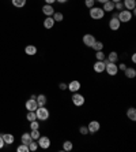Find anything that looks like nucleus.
I'll list each match as a JSON object with an SVG mask.
<instances>
[{
    "label": "nucleus",
    "instance_id": "42",
    "mask_svg": "<svg viewBox=\"0 0 136 152\" xmlns=\"http://www.w3.org/2000/svg\"><path fill=\"white\" fill-rule=\"evenodd\" d=\"M57 3H60V4H64V3H67V1H68V0H56Z\"/></svg>",
    "mask_w": 136,
    "mask_h": 152
},
{
    "label": "nucleus",
    "instance_id": "24",
    "mask_svg": "<svg viewBox=\"0 0 136 152\" xmlns=\"http://www.w3.org/2000/svg\"><path fill=\"white\" fill-rule=\"evenodd\" d=\"M52 18L55 19V22H63L64 21V14L60 11H55L52 15Z\"/></svg>",
    "mask_w": 136,
    "mask_h": 152
},
{
    "label": "nucleus",
    "instance_id": "21",
    "mask_svg": "<svg viewBox=\"0 0 136 152\" xmlns=\"http://www.w3.org/2000/svg\"><path fill=\"white\" fill-rule=\"evenodd\" d=\"M106 59H108L109 62H112V63H117V60H119V53L116 52V51H112V52H109Z\"/></svg>",
    "mask_w": 136,
    "mask_h": 152
},
{
    "label": "nucleus",
    "instance_id": "34",
    "mask_svg": "<svg viewBox=\"0 0 136 152\" xmlns=\"http://www.w3.org/2000/svg\"><path fill=\"white\" fill-rule=\"evenodd\" d=\"M84 6L87 8H91L95 6V0H84Z\"/></svg>",
    "mask_w": 136,
    "mask_h": 152
},
{
    "label": "nucleus",
    "instance_id": "10",
    "mask_svg": "<svg viewBox=\"0 0 136 152\" xmlns=\"http://www.w3.org/2000/svg\"><path fill=\"white\" fill-rule=\"evenodd\" d=\"M95 37L93 34H91V33H87V34H84L83 36V39H82V41H83V44L86 47H89V48H91V45H93V44H94L95 42Z\"/></svg>",
    "mask_w": 136,
    "mask_h": 152
},
{
    "label": "nucleus",
    "instance_id": "36",
    "mask_svg": "<svg viewBox=\"0 0 136 152\" xmlns=\"http://www.w3.org/2000/svg\"><path fill=\"white\" fill-rule=\"evenodd\" d=\"M79 133H80V134H83V136L89 134V129H87V126H80V127H79Z\"/></svg>",
    "mask_w": 136,
    "mask_h": 152
},
{
    "label": "nucleus",
    "instance_id": "40",
    "mask_svg": "<svg viewBox=\"0 0 136 152\" xmlns=\"http://www.w3.org/2000/svg\"><path fill=\"white\" fill-rule=\"evenodd\" d=\"M45 3L46 4H52V6H53V4L56 3V0H45Z\"/></svg>",
    "mask_w": 136,
    "mask_h": 152
},
{
    "label": "nucleus",
    "instance_id": "3",
    "mask_svg": "<svg viewBox=\"0 0 136 152\" xmlns=\"http://www.w3.org/2000/svg\"><path fill=\"white\" fill-rule=\"evenodd\" d=\"M105 71L108 73V75H110V77H114V75L119 74V66H117V63H112V62H109L108 59H106V66H105Z\"/></svg>",
    "mask_w": 136,
    "mask_h": 152
},
{
    "label": "nucleus",
    "instance_id": "9",
    "mask_svg": "<svg viewBox=\"0 0 136 152\" xmlns=\"http://www.w3.org/2000/svg\"><path fill=\"white\" fill-rule=\"evenodd\" d=\"M80 86H82V84H80L78 80H73V81H71L70 84H67V91H70V92H72V93L79 92Z\"/></svg>",
    "mask_w": 136,
    "mask_h": 152
},
{
    "label": "nucleus",
    "instance_id": "22",
    "mask_svg": "<svg viewBox=\"0 0 136 152\" xmlns=\"http://www.w3.org/2000/svg\"><path fill=\"white\" fill-rule=\"evenodd\" d=\"M35 100H37V104H38V107L45 106L46 102H48V99H46L45 95H38L37 97H35Z\"/></svg>",
    "mask_w": 136,
    "mask_h": 152
},
{
    "label": "nucleus",
    "instance_id": "2",
    "mask_svg": "<svg viewBox=\"0 0 136 152\" xmlns=\"http://www.w3.org/2000/svg\"><path fill=\"white\" fill-rule=\"evenodd\" d=\"M35 115H37V119L38 121H48L49 117H50V113H49V110L45 106H42L35 110Z\"/></svg>",
    "mask_w": 136,
    "mask_h": 152
},
{
    "label": "nucleus",
    "instance_id": "19",
    "mask_svg": "<svg viewBox=\"0 0 136 152\" xmlns=\"http://www.w3.org/2000/svg\"><path fill=\"white\" fill-rule=\"evenodd\" d=\"M21 141H22V144H24V145H27V147H29V144L33 141V138H32V136H30V133H23V134H22V137H21Z\"/></svg>",
    "mask_w": 136,
    "mask_h": 152
},
{
    "label": "nucleus",
    "instance_id": "38",
    "mask_svg": "<svg viewBox=\"0 0 136 152\" xmlns=\"http://www.w3.org/2000/svg\"><path fill=\"white\" fill-rule=\"evenodd\" d=\"M59 88L61 89V91H67V84H64V82H60V84H59Z\"/></svg>",
    "mask_w": 136,
    "mask_h": 152
},
{
    "label": "nucleus",
    "instance_id": "12",
    "mask_svg": "<svg viewBox=\"0 0 136 152\" xmlns=\"http://www.w3.org/2000/svg\"><path fill=\"white\" fill-rule=\"evenodd\" d=\"M120 28H121V22H120L117 18H110V21H109V29L113 30V32H117Z\"/></svg>",
    "mask_w": 136,
    "mask_h": 152
},
{
    "label": "nucleus",
    "instance_id": "11",
    "mask_svg": "<svg viewBox=\"0 0 136 152\" xmlns=\"http://www.w3.org/2000/svg\"><path fill=\"white\" fill-rule=\"evenodd\" d=\"M26 110L27 111H35L37 108H38V104H37V100H35V97H30V99L26 102Z\"/></svg>",
    "mask_w": 136,
    "mask_h": 152
},
{
    "label": "nucleus",
    "instance_id": "28",
    "mask_svg": "<svg viewBox=\"0 0 136 152\" xmlns=\"http://www.w3.org/2000/svg\"><path fill=\"white\" fill-rule=\"evenodd\" d=\"M26 119L29 122H32V121H35L37 119V115H35V111H29L27 115H26Z\"/></svg>",
    "mask_w": 136,
    "mask_h": 152
},
{
    "label": "nucleus",
    "instance_id": "33",
    "mask_svg": "<svg viewBox=\"0 0 136 152\" xmlns=\"http://www.w3.org/2000/svg\"><path fill=\"white\" fill-rule=\"evenodd\" d=\"M17 151L18 152H30V151H29V147H27V145H24V144L19 145V147L17 148Z\"/></svg>",
    "mask_w": 136,
    "mask_h": 152
},
{
    "label": "nucleus",
    "instance_id": "35",
    "mask_svg": "<svg viewBox=\"0 0 136 152\" xmlns=\"http://www.w3.org/2000/svg\"><path fill=\"white\" fill-rule=\"evenodd\" d=\"M114 10H117V11L124 10V4H122V0H121V1H117V3H114Z\"/></svg>",
    "mask_w": 136,
    "mask_h": 152
},
{
    "label": "nucleus",
    "instance_id": "17",
    "mask_svg": "<svg viewBox=\"0 0 136 152\" xmlns=\"http://www.w3.org/2000/svg\"><path fill=\"white\" fill-rule=\"evenodd\" d=\"M124 75H125L127 78H129V80H132V78L136 77V70L133 67H127L125 70H124Z\"/></svg>",
    "mask_w": 136,
    "mask_h": 152
},
{
    "label": "nucleus",
    "instance_id": "4",
    "mask_svg": "<svg viewBox=\"0 0 136 152\" xmlns=\"http://www.w3.org/2000/svg\"><path fill=\"white\" fill-rule=\"evenodd\" d=\"M105 17V11L102 10V7H91L90 8V18L91 19H95V21H99Z\"/></svg>",
    "mask_w": 136,
    "mask_h": 152
},
{
    "label": "nucleus",
    "instance_id": "13",
    "mask_svg": "<svg viewBox=\"0 0 136 152\" xmlns=\"http://www.w3.org/2000/svg\"><path fill=\"white\" fill-rule=\"evenodd\" d=\"M55 11H56V10L53 8L52 4H45V6H42V12H44L46 17H52Z\"/></svg>",
    "mask_w": 136,
    "mask_h": 152
},
{
    "label": "nucleus",
    "instance_id": "25",
    "mask_svg": "<svg viewBox=\"0 0 136 152\" xmlns=\"http://www.w3.org/2000/svg\"><path fill=\"white\" fill-rule=\"evenodd\" d=\"M72 149H73V142H72V141L67 140V141L63 142V151L70 152V151H72Z\"/></svg>",
    "mask_w": 136,
    "mask_h": 152
},
{
    "label": "nucleus",
    "instance_id": "32",
    "mask_svg": "<svg viewBox=\"0 0 136 152\" xmlns=\"http://www.w3.org/2000/svg\"><path fill=\"white\" fill-rule=\"evenodd\" d=\"M30 129H32V130H35V129H40V122L37 119L35 121H32V122H30Z\"/></svg>",
    "mask_w": 136,
    "mask_h": 152
},
{
    "label": "nucleus",
    "instance_id": "26",
    "mask_svg": "<svg viewBox=\"0 0 136 152\" xmlns=\"http://www.w3.org/2000/svg\"><path fill=\"white\" fill-rule=\"evenodd\" d=\"M91 48H93L95 52H97V51H102V50H104V42L95 40V42L93 44V45H91Z\"/></svg>",
    "mask_w": 136,
    "mask_h": 152
},
{
    "label": "nucleus",
    "instance_id": "5",
    "mask_svg": "<svg viewBox=\"0 0 136 152\" xmlns=\"http://www.w3.org/2000/svg\"><path fill=\"white\" fill-rule=\"evenodd\" d=\"M72 103H73V106H76V107H82L84 104V102H86V99H84V96L83 95H80L79 92H75L72 93Z\"/></svg>",
    "mask_w": 136,
    "mask_h": 152
},
{
    "label": "nucleus",
    "instance_id": "41",
    "mask_svg": "<svg viewBox=\"0 0 136 152\" xmlns=\"http://www.w3.org/2000/svg\"><path fill=\"white\" fill-rule=\"evenodd\" d=\"M131 60H132V63H136V53H132V56H131Z\"/></svg>",
    "mask_w": 136,
    "mask_h": 152
},
{
    "label": "nucleus",
    "instance_id": "16",
    "mask_svg": "<svg viewBox=\"0 0 136 152\" xmlns=\"http://www.w3.org/2000/svg\"><path fill=\"white\" fill-rule=\"evenodd\" d=\"M55 19H53L52 17H46L45 19H44V28L45 29H52L53 26H55Z\"/></svg>",
    "mask_w": 136,
    "mask_h": 152
},
{
    "label": "nucleus",
    "instance_id": "30",
    "mask_svg": "<svg viewBox=\"0 0 136 152\" xmlns=\"http://www.w3.org/2000/svg\"><path fill=\"white\" fill-rule=\"evenodd\" d=\"M30 136H32L33 140H38L40 136H41V133H40L38 129H35V130H32V132H30Z\"/></svg>",
    "mask_w": 136,
    "mask_h": 152
},
{
    "label": "nucleus",
    "instance_id": "1",
    "mask_svg": "<svg viewBox=\"0 0 136 152\" xmlns=\"http://www.w3.org/2000/svg\"><path fill=\"white\" fill-rule=\"evenodd\" d=\"M133 14H132V11H129V10H121L117 12V19H119L121 23H128V22H131V19H132Z\"/></svg>",
    "mask_w": 136,
    "mask_h": 152
},
{
    "label": "nucleus",
    "instance_id": "20",
    "mask_svg": "<svg viewBox=\"0 0 136 152\" xmlns=\"http://www.w3.org/2000/svg\"><path fill=\"white\" fill-rule=\"evenodd\" d=\"M1 137H3L4 142H6L7 145H11L12 142H14V140H15V137L12 134H10V133H4V134H1Z\"/></svg>",
    "mask_w": 136,
    "mask_h": 152
},
{
    "label": "nucleus",
    "instance_id": "14",
    "mask_svg": "<svg viewBox=\"0 0 136 152\" xmlns=\"http://www.w3.org/2000/svg\"><path fill=\"white\" fill-rule=\"evenodd\" d=\"M122 4H124V8L129 11L136 8V0H122Z\"/></svg>",
    "mask_w": 136,
    "mask_h": 152
},
{
    "label": "nucleus",
    "instance_id": "37",
    "mask_svg": "<svg viewBox=\"0 0 136 152\" xmlns=\"http://www.w3.org/2000/svg\"><path fill=\"white\" fill-rule=\"evenodd\" d=\"M119 66V70H121V71H124L127 69V64L125 63H120V64H117Z\"/></svg>",
    "mask_w": 136,
    "mask_h": 152
},
{
    "label": "nucleus",
    "instance_id": "8",
    "mask_svg": "<svg viewBox=\"0 0 136 152\" xmlns=\"http://www.w3.org/2000/svg\"><path fill=\"white\" fill-rule=\"evenodd\" d=\"M37 142H38V147H41L42 149H48L50 147V138L46 137V136H40Z\"/></svg>",
    "mask_w": 136,
    "mask_h": 152
},
{
    "label": "nucleus",
    "instance_id": "23",
    "mask_svg": "<svg viewBox=\"0 0 136 152\" xmlns=\"http://www.w3.org/2000/svg\"><path fill=\"white\" fill-rule=\"evenodd\" d=\"M24 52H26V55L34 56L35 53H37V47H34V45H27L26 48H24Z\"/></svg>",
    "mask_w": 136,
    "mask_h": 152
},
{
    "label": "nucleus",
    "instance_id": "6",
    "mask_svg": "<svg viewBox=\"0 0 136 152\" xmlns=\"http://www.w3.org/2000/svg\"><path fill=\"white\" fill-rule=\"evenodd\" d=\"M87 129H89V134H95L97 132H99L101 125H99L98 121H90L87 125Z\"/></svg>",
    "mask_w": 136,
    "mask_h": 152
},
{
    "label": "nucleus",
    "instance_id": "27",
    "mask_svg": "<svg viewBox=\"0 0 136 152\" xmlns=\"http://www.w3.org/2000/svg\"><path fill=\"white\" fill-rule=\"evenodd\" d=\"M11 1L14 4V7H17V8H22L26 4V0H11Z\"/></svg>",
    "mask_w": 136,
    "mask_h": 152
},
{
    "label": "nucleus",
    "instance_id": "31",
    "mask_svg": "<svg viewBox=\"0 0 136 152\" xmlns=\"http://www.w3.org/2000/svg\"><path fill=\"white\" fill-rule=\"evenodd\" d=\"M95 58H97V60H104L106 58V55L104 53V51H97L95 52Z\"/></svg>",
    "mask_w": 136,
    "mask_h": 152
},
{
    "label": "nucleus",
    "instance_id": "7",
    "mask_svg": "<svg viewBox=\"0 0 136 152\" xmlns=\"http://www.w3.org/2000/svg\"><path fill=\"white\" fill-rule=\"evenodd\" d=\"M105 66H106V58H105L104 60H97L94 63V66H93V69H94L95 73L101 74V73L105 71Z\"/></svg>",
    "mask_w": 136,
    "mask_h": 152
},
{
    "label": "nucleus",
    "instance_id": "15",
    "mask_svg": "<svg viewBox=\"0 0 136 152\" xmlns=\"http://www.w3.org/2000/svg\"><path fill=\"white\" fill-rule=\"evenodd\" d=\"M102 10H104L105 12H112V11H114V3H113L112 0H108L106 3H104Z\"/></svg>",
    "mask_w": 136,
    "mask_h": 152
},
{
    "label": "nucleus",
    "instance_id": "39",
    "mask_svg": "<svg viewBox=\"0 0 136 152\" xmlns=\"http://www.w3.org/2000/svg\"><path fill=\"white\" fill-rule=\"evenodd\" d=\"M4 145H6V142H4V140H3V137H1V134H0V149L3 148Z\"/></svg>",
    "mask_w": 136,
    "mask_h": 152
},
{
    "label": "nucleus",
    "instance_id": "43",
    "mask_svg": "<svg viewBox=\"0 0 136 152\" xmlns=\"http://www.w3.org/2000/svg\"><path fill=\"white\" fill-rule=\"evenodd\" d=\"M95 1H98V3H101V4H104V3H106L108 0H95Z\"/></svg>",
    "mask_w": 136,
    "mask_h": 152
},
{
    "label": "nucleus",
    "instance_id": "29",
    "mask_svg": "<svg viewBox=\"0 0 136 152\" xmlns=\"http://www.w3.org/2000/svg\"><path fill=\"white\" fill-rule=\"evenodd\" d=\"M38 149V142H35V140H33L30 144H29V151H37Z\"/></svg>",
    "mask_w": 136,
    "mask_h": 152
},
{
    "label": "nucleus",
    "instance_id": "44",
    "mask_svg": "<svg viewBox=\"0 0 136 152\" xmlns=\"http://www.w3.org/2000/svg\"><path fill=\"white\" fill-rule=\"evenodd\" d=\"M113 3H117V1H121V0H112Z\"/></svg>",
    "mask_w": 136,
    "mask_h": 152
},
{
    "label": "nucleus",
    "instance_id": "18",
    "mask_svg": "<svg viewBox=\"0 0 136 152\" xmlns=\"http://www.w3.org/2000/svg\"><path fill=\"white\" fill-rule=\"evenodd\" d=\"M127 117H128V119L135 122L136 121V108L135 107H129L128 110H127Z\"/></svg>",
    "mask_w": 136,
    "mask_h": 152
}]
</instances>
